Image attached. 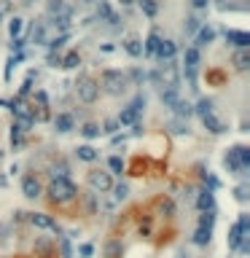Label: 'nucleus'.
I'll return each instance as SVG.
<instances>
[{
  "label": "nucleus",
  "instance_id": "nucleus-1",
  "mask_svg": "<svg viewBox=\"0 0 250 258\" xmlns=\"http://www.w3.org/2000/svg\"><path fill=\"white\" fill-rule=\"evenodd\" d=\"M97 86H100L102 91H108V94L118 97V94H124V91H127L129 81H127V76H124L121 70H116V67H108V70H102Z\"/></svg>",
  "mask_w": 250,
  "mask_h": 258
},
{
  "label": "nucleus",
  "instance_id": "nucleus-2",
  "mask_svg": "<svg viewBox=\"0 0 250 258\" xmlns=\"http://www.w3.org/2000/svg\"><path fill=\"white\" fill-rule=\"evenodd\" d=\"M49 197H51V202H56V204H67V202H73V199L78 197V188H76V183L73 180L59 177V180H51Z\"/></svg>",
  "mask_w": 250,
  "mask_h": 258
},
{
  "label": "nucleus",
  "instance_id": "nucleus-3",
  "mask_svg": "<svg viewBox=\"0 0 250 258\" xmlns=\"http://www.w3.org/2000/svg\"><path fill=\"white\" fill-rule=\"evenodd\" d=\"M226 167L234 172V175H245L248 167H250V148L234 145L229 153H226Z\"/></svg>",
  "mask_w": 250,
  "mask_h": 258
},
{
  "label": "nucleus",
  "instance_id": "nucleus-4",
  "mask_svg": "<svg viewBox=\"0 0 250 258\" xmlns=\"http://www.w3.org/2000/svg\"><path fill=\"white\" fill-rule=\"evenodd\" d=\"M143 111H145V97H143V94H138L127 108H124L121 113H118V118H116L118 127H132V124H138V121H140V116H143Z\"/></svg>",
  "mask_w": 250,
  "mask_h": 258
},
{
  "label": "nucleus",
  "instance_id": "nucleus-5",
  "mask_svg": "<svg viewBox=\"0 0 250 258\" xmlns=\"http://www.w3.org/2000/svg\"><path fill=\"white\" fill-rule=\"evenodd\" d=\"M76 97H78L81 102H86V105L97 102V97H100L97 81H94L92 76H78V81H76Z\"/></svg>",
  "mask_w": 250,
  "mask_h": 258
},
{
  "label": "nucleus",
  "instance_id": "nucleus-6",
  "mask_svg": "<svg viewBox=\"0 0 250 258\" xmlns=\"http://www.w3.org/2000/svg\"><path fill=\"white\" fill-rule=\"evenodd\" d=\"M86 183L94 188L97 194H108L113 188V177H111V172H105V170H92V172H86Z\"/></svg>",
  "mask_w": 250,
  "mask_h": 258
},
{
  "label": "nucleus",
  "instance_id": "nucleus-7",
  "mask_svg": "<svg viewBox=\"0 0 250 258\" xmlns=\"http://www.w3.org/2000/svg\"><path fill=\"white\" fill-rule=\"evenodd\" d=\"M27 221H30L32 226H38V229H49V231H54V234H59V231H62L59 223H56L51 215H46V213H30V215H27Z\"/></svg>",
  "mask_w": 250,
  "mask_h": 258
},
{
  "label": "nucleus",
  "instance_id": "nucleus-8",
  "mask_svg": "<svg viewBox=\"0 0 250 258\" xmlns=\"http://www.w3.org/2000/svg\"><path fill=\"white\" fill-rule=\"evenodd\" d=\"M175 54H178V43L175 41H159V49L153 54V59H159V65H162V62H172Z\"/></svg>",
  "mask_w": 250,
  "mask_h": 258
},
{
  "label": "nucleus",
  "instance_id": "nucleus-9",
  "mask_svg": "<svg viewBox=\"0 0 250 258\" xmlns=\"http://www.w3.org/2000/svg\"><path fill=\"white\" fill-rule=\"evenodd\" d=\"M22 194H25L27 199H38L43 194L41 180H38L35 175H25V177H22Z\"/></svg>",
  "mask_w": 250,
  "mask_h": 258
},
{
  "label": "nucleus",
  "instance_id": "nucleus-10",
  "mask_svg": "<svg viewBox=\"0 0 250 258\" xmlns=\"http://www.w3.org/2000/svg\"><path fill=\"white\" fill-rule=\"evenodd\" d=\"M54 129L59 132V135H67V132L76 129V118H73V113H56L54 116Z\"/></svg>",
  "mask_w": 250,
  "mask_h": 258
},
{
  "label": "nucleus",
  "instance_id": "nucleus-11",
  "mask_svg": "<svg viewBox=\"0 0 250 258\" xmlns=\"http://www.w3.org/2000/svg\"><path fill=\"white\" fill-rule=\"evenodd\" d=\"M226 43L237 46V49H248V46H250V35L245 30H226Z\"/></svg>",
  "mask_w": 250,
  "mask_h": 258
},
{
  "label": "nucleus",
  "instance_id": "nucleus-12",
  "mask_svg": "<svg viewBox=\"0 0 250 258\" xmlns=\"http://www.w3.org/2000/svg\"><path fill=\"white\" fill-rule=\"evenodd\" d=\"M213 41H215V30L210 25H202L199 32L194 35V49H202V46H207V43H213Z\"/></svg>",
  "mask_w": 250,
  "mask_h": 258
},
{
  "label": "nucleus",
  "instance_id": "nucleus-13",
  "mask_svg": "<svg viewBox=\"0 0 250 258\" xmlns=\"http://www.w3.org/2000/svg\"><path fill=\"white\" fill-rule=\"evenodd\" d=\"M231 65H234V70L245 73L248 67H250V51L248 49H237L234 57H231Z\"/></svg>",
  "mask_w": 250,
  "mask_h": 258
},
{
  "label": "nucleus",
  "instance_id": "nucleus-14",
  "mask_svg": "<svg viewBox=\"0 0 250 258\" xmlns=\"http://www.w3.org/2000/svg\"><path fill=\"white\" fill-rule=\"evenodd\" d=\"M169 111L175 113V118H183V121H189V116H194V105L191 102H186V100H178Z\"/></svg>",
  "mask_w": 250,
  "mask_h": 258
},
{
  "label": "nucleus",
  "instance_id": "nucleus-15",
  "mask_svg": "<svg viewBox=\"0 0 250 258\" xmlns=\"http://www.w3.org/2000/svg\"><path fill=\"white\" fill-rule=\"evenodd\" d=\"M49 14L51 16H73V8L65 3V0H49Z\"/></svg>",
  "mask_w": 250,
  "mask_h": 258
},
{
  "label": "nucleus",
  "instance_id": "nucleus-16",
  "mask_svg": "<svg viewBox=\"0 0 250 258\" xmlns=\"http://www.w3.org/2000/svg\"><path fill=\"white\" fill-rule=\"evenodd\" d=\"M196 207H199L202 213H215V197H213V191H202L199 197H196Z\"/></svg>",
  "mask_w": 250,
  "mask_h": 258
},
{
  "label": "nucleus",
  "instance_id": "nucleus-17",
  "mask_svg": "<svg viewBox=\"0 0 250 258\" xmlns=\"http://www.w3.org/2000/svg\"><path fill=\"white\" fill-rule=\"evenodd\" d=\"M76 156L81 159V162H97V159H100V151L86 143V145H78V148H76Z\"/></svg>",
  "mask_w": 250,
  "mask_h": 258
},
{
  "label": "nucleus",
  "instance_id": "nucleus-18",
  "mask_svg": "<svg viewBox=\"0 0 250 258\" xmlns=\"http://www.w3.org/2000/svg\"><path fill=\"white\" fill-rule=\"evenodd\" d=\"M124 51H127L129 57H143V41L135 35H129L127 41H124Z\"/></svg>",
  "mask_w": 250,
  "mask_h": 258
},
{
  "label": "nucleus",
  "instance_id": "nucleus-19",
  "mask_svg": "<svg viewBox=\"0 0 250 258\" xmlns=\"http://www.w3.org/2000/svg\"><path fill=\"white\" fill-rule=\"evenodd\" d=\"M202 124H204V129L213 132V135H221V132H226V124L221 121V118H215L213 113H210V116H204V118H202Z\"/></svg>",
  "mask_w": 250,
  "mask_h": 258
},
{
  "label": "nucleus",
  "instance_id": "nucleus-20",
  "mask_svg": "<svg viewBox=\"0 0 250 258\" xmlns=\"http://www.w3.org/2000/svg\"><path fill=\"white\" fill-rule=\"evenodd\" d=\"M156 210H159V215L172 218V215H175V202H172L169 197H159V199H156Z\"/></svg>",
  "mask_w": 250,
  "mask_h": 258
},
{
  "label": "nucleus",
  "instance_id": "nucleus-21",
  "mask_svg": "<svg viewBox=\"0 0 250 258\" xmlns=\"http://www.w3.org/2000/svg\"><path fill=\"white\" fill-rule=\"evenodd\" d=\"M199 62H202L199 49L189 46V49H186V54H183V65H186V67H191V70H196V65H199Z\"/></svg>",
  "mask_w": 250,
  "mask_h": 258
},
{
  "label": "nucleus",
  "instance_id": "nucleus-22",
  "mask_svg": "<svg viewBox=\"0 0 250 258\" xmlns=\"http://www.w3.org/2000/svg\"><path fill=\"white\" fill-rule=\"evenodd\" d=\"M30 41L35 43V46H41V43H46V25L43 22H35L32 25V32H30Z\"/></svg>",
  "mask_w": 250,
  "mask_h": 258
},
{
  "label": "nucleus",
  "instance_id": "nucleus-23",
  "mask_svg": "<svg viewBox=\"0 0 250 258\" xmlns=\"http://www.w3.org/2000/svg\"><path fill=\"white\" fill-rule=\"evenodd\" d=\"M159 41H162V38H159V32H156V30H153L151 35H148V38H145V41H143V54H148V57H153V54H156V49H159Z\"/></svg>",
  "mask_w": 250,
  "mask_h": 258
},
{
  "label": "nucleus",
  "instance_id": "nucleus-24",
  "mask_svg": "<svg viewBox=\"0 0 250 258\" xmlns=\"http://www.w3.org/2000/svg\"><path fill=\"white\" fill-rule=\"evenodd\" d=\"M78 65H81V54H78V51H67L59 62V67H65V70H73V67H78Z\"/></svg>",
  "mask_w": 250,
  "mask_h": 258
},
{
  "label": "nucleus",
  "instance_id": "nucleus-25",
  "mask_svg": "<svg viewBox=\"0 0 250 258\" xmlns=\"http://www.w3.org/2000/svg\"><path fill=\"white\" fill-rule=\"evenodd\" d=\"M121 256H124L121 239H111V242L105 245V258H121Z\"/></svg>",
  "mask_w": 250,
  "mask_h": 258
},
{
  "label": "nucleus",
  "instance_id": "nucleus-26",
  "mask_svg": "<svg viewBox=\"0 0 250 258\" xmlns=\"http://www.w3.org/2000/svg\"><path fill=\"white\" fill-rule=\"evenodd\" d=\"M159 97H162V102H164V108H172L175 102L180 100V94H178V89H162L159 91Z\"/></svg>",
  "mask_w": 250,
  "mask_h": 258
},
{
  "label": "nucleus",
  "instance_id": "nucleus-27",
  "mask_svg": "<svg viewBox=\"0 0 250 258\" xmlns=\"http://www.w3.org/2000/svg\"><path fill=\"white\" fill-rule=\"evenodd\" d=\"M210 239H213V231H207V229H196L194 237H191V242L199 245V248H204V245H210Z\"/></svg>",
  "mask_w": 250,
  "mask_h": 258
},
{
  "label": "nucleus",
  "instance_id": "nucleus-28",
  "mask_svg": "<svg viewBox=\"0 0 250 258\" xmlns=\"http://www.w3.org/2000/svg\"><path fill=\"white\" fill-rule=\"evenodd\" d=\"M22 30H25V19H22V16H14V19L8 22V35H11V41H14V38H19Z\"/></svg>",
  "mask_w": 250,
  "mask_h": 258
},
{
  "label": "nucleus",
  "instance_id": "nucleus-29",
  "mask_svg": "<svg viewBox=\"0 0 250 258\" xmlns=\"http://www.w3.org/2000/svg\"><path fill=\"white\" fill-rule=\"evenodd\" d=\"M199 27H202L199 16H189V19H186V25H183V32H186V35H196V32H199Z\"/></svg>",
  "mask_w": 250,
  "mask_h": 258
},
{
  "label": "nucleus",
  "instance_id": "nucleus-30",
  "mask_svg": "<svg viewBox=\"0 0 250 258\" xmlns=\"http://www.w3.org/2000/svg\"><path fill=\"white\" fill-rule=\"evenodd\" d=\"M167 127H169L172 135H189V121H183V118H172Z\"/></svg>",
  "mask_w": 250,
  "mask_h": 258
},
{
  "label": "nucleus",
  "instance_id": "nucleus-31",
  "mask_svg": "<svg viewBox=\"0 0 250 258\" xmlns=\"http://www.w3.org/2000/svg\"><path fill=\"white\" fill-rule=\"evenodd\" d=\"M140 3V8H143V14L148 16V19H153V16L159 14V3L156 0H138Z\"/></svg>",
  "mask_w": 250,
  "mask_h": 258
},
{
  "label": "nucleus",
  "instance_id": "nucleus-32",
  "mask_svg": "<svg viewBox=\"0 0 250 258\" xmlns=\"http://www.w3.org/2000/svg\"><path fill=\"white\" fill-rule=\"evenodd\" d=\"M194 113H199V116L204 118V116H210V113H213V100H210V97H204V100H199L194 105Z\"/></svg>",
  "mask_w": 250,
  "mask_h": 258
},
{
  "label": "nucleus",
  "instance_id": "nucleus-33",
  "mask_svg": "<svg viewBox=\"0 0 250 258\" xmlns=\"http://www.w3.org/2000/svg\"><path fill=\"white\" fill-rule=\"evenodd\" d=\"M81 135L86 137V140H94V137H100V124H94V121H86L81 127Z\"/></svg>",
  "mask_w": 250,
  "mask_h": 258
},
{
  "label": "nucleus",
  "instance_id": "nucleus-34",
  "mask_svg": "<svg viewBox=\"0 0 250 258\" xmlns=\"http://www.w3.org/2000/svg\"><path fill=\"white\" fill-rule=\"evenodd\" d=\"M124 76H127V81H132L135 86H143V81H145V76H148V73H145V70H138V67H132V70L124 73Z\"/></svg>",
  "mask_w": 250,
  "mask_h": 258
},
{
  "label": "nucleus",
  "instance_id": "nucleus-35",
  "mask_svg": "<svg viewBox=\"0 0 250 258\" xmlns=\"http://www.w3.org/2000/svg\"><path fill=\"white\" fill-rule=\"evenodd\" d=\"M108 167H111L113 175H121V172L127 170V164H124L121 156H111V159H108Z\"/></svg>",
  "mask_w": 250,
  "mask_h": 258
},
{
  "label": "nucleus",
  "instance_id": "nucleus-36",
  "mask_svg": "<svg viewBox=\"0 0 250 258\" xmlns=\"http://www.w3.org/2000/svg\"><path fill=\"white\" fill-rule=\"evenodd\" d=\"M70 19L73 16H54V27L62 32V35H67V30H70Z\"/></svg>",
  "mask_w": 250,
  "mask_h": 258
},
{
  "label": "nucleus",
  "instance_id": "nucleus-37",
  "mask_svg": "<svg viewBox=\"0 0 250 258\" xmlns=\"http://www.w3.org/2000/svg\"><path fill=\"white\" fill-rule=\"evenodd\" d=\"M215 226V213H202L199 215V229H207V231H213Z\"/></svg>",
  "mask_w": 250,
  "mask_h": 258
},
{
  "label": "nucleus",
  "instance_id": "nucleus-38",
  "mask_svg": "<svg viewBox=\"0 0 250 258\" xmlns=\"http://www.w3.org/2000/svg\"><path fill=\"white\" fill-rule=\"evenodd\" d=\"M111 191H113V197H116L118 202H124V199L129 197V186H127V183H118V186L111 188Z\"/></svg>",
  "mask_w": 250,
  "mask_h": 258
},
{
  "label": "nucleus",
  "instance_id": "nucleus-39",
  "mask_svg": "<svg viewBox=\"0 0 250 258\" xmlns=\"http://www.w3.org/2000/svg\"><path fill=\"white\" fill-rule=\"evenodd\" d=\"M65 43H67V35H56V38H51V41H49V54H56V51H59Z\"/></svg>",
  "mask_w": 250,
  "mask_h": 258
},
{
  "label": "nucleus",
  "instance_id": "nucleus-40",
  "mask_svg": "<svg viewBox=\"0 0 250 258\" xmlns=\"http://www.w3.org/2000/svg\"><path fill=\"white\" fill-rule=\"evenodd\" d=\"M59 177H67V164H54L51 167V180H59Z\"/></svg>",
  "mask_w": 250,
  "mask_h": 258
},
{
  "label": "nucleus",
  "instance_id": "nucleus-41",
  "mask_svg": "<svg viewBox=\"0 0 250 258\" xmlns=\"http://www.w3.org/2000/svg\"><path fill=\"white\" fill-rule=\"evenodd\" d=\"M118 129H121V127H118V121H116V118H105V124H102V129H100V132H108V135H116Z\"/></svg>",
  "mask_w": 250,
  "mask_h": 258
},
{
  "label": "nucleus",
  "instance_id": "nucleus-42",
  "mask_svg": "<svg viewBox=\"0 0 250 258\" xmlns=\"http://www.w3.org/2000/svg\"><path fill=\"white\" fill-rule=\"evenodd\" d=\"M22 135H25V132H22V129L14 124V127H11V145H14V148L22 145Z\"/></svg>",
  "mask_w": 250,
  "mask_h": 258
},
{
  "label": "nucleus",
  "instance_id": "nucleus-43",
  "mask_svg": "<svg viewBox=\"0 0 250 258\" xmlns=\"http://www.w3.org/2000/svg\"><path fill=\"white\" fill-rule=\"evenodd\" d=\"M138 231L143 234V237H151V231H153V223H151V218H143V221H140Z\"/></svg>",
  "mask_w": 250,
  "mask_h": 258
},
{
  "label": "nucleus",
  "instance_id": "nucleus-44",
  "mask_svg": "<svg viewBox=\"0 0 250 258\" xmlns=\"http://www.w3.org/2000/svg\"><path fill=\"white\" fill-rule=\"evenodd\" d=\"M11 8H14V5H11V0H0V22L11 14Z\"/></svg>",
  "mask_w": 250,
  "mask_h": 258
},
{
  "label": "nucleus",
  "instance_id": "nucleus-45",
  "mask_svg": "<svg viewBox=\"0 0 250 258\" xmlns=\"http://www.w3.org/2000/svg\"><path fill=\"white\" fill-rule=\"evenodd\" d=\"M234 197L240 199V202H245V199H248V186H245V183H242V186H237V188H234Z\"/></svg>",
  "mask_w": 250,
  "mask_h": 258
},
{
  "label": "nucleus",
  "instance_id": "nucleus-46",
  "mask_svg": "<svg viewBox=\"0 0 250 258\" xmlns=\"http://www.w3.org/2000/svg\"><path fill=\"white\" fill-rule=\"evenodd\" d=\"M191 5H194V11H204L210 5V0H191Z\"/></svg>",
  "mask_w": 250,
  "mask_h": 258
},
{
  "label": "nucleus",
  "instance_id": "nucleus-47",
  "mask_svg": "<svg viewBox=\"0 0 250 258\" xmlns=\"http://www.w3.org/2000/svg\"><path fill=\"white\" fill-rule=\"evenodd\" d=\"M78 253H81V258H89V256L94 253V248H92V245H81V250H78Z\"/></svg>",
  "mask_w": 250,
  "mask_h": 258
},
{
  "label": "nucleus",
  "instance_id": "nucleus-48",
  "mask_svg": "<svg viewBox=\"0 0 250 258\" xmlns=\"http://www.w3.org/2000/svg\"><path fill=\"white\" fill-rule=\"evenodd\" d=\"M62 258H70V245H67L65 237H62Z\"/></svg>",
  "mask_w": 250,
  "mask_h": 258
},
{
  "label": "nucleus",
  "instance_id": "nucleus-49",
  "mask_svg": "<svg viewBox=\"0 0 250 258\" xmlns=\"http://www.w3.org/2000/svg\"><path fill=\"white\" fill-rule=\"evenodd\" d=\"M59 62H62V57H59V54H49V65L59 67Z\"/></svg>",
  "mask_w": 250,
  "mask_h": 258
},
{
  "label": "nucleus",
  "instance_id": "nucleus-50",
  "mask_svg": "<svg viewBox=\"0 0 250 258\" xmlns=\"http://www.w3.org/2000/svg\"><path fill=\"white\" fill-rule=\"evenodd\" d=\"M204 180H207V183H210V188H218V180H215V177H213V175H204Z\"/></svg>",
  "mask_w": 250,
  "mask_h": 258
},
{
  "label": "nucleus",
  "instance_id": "nucleus-51",
  "mask_svg": "<svg viewBox=\"0 0 250 258\" xmlns=\"http://www.w3.org/2000/svg\"><path fill=\"white\" fill-rule=\"evenodd\" d=\"M118 3H121V5H132L135 0H118Z\"/></svg>",
  "mask_w": 250,
  "mask_h": 258
},
{
  "label": "nucleus",
  "instance_id": "nucleus-52",
  "mask_svg": "<svg viewBox=\"0 0 250 258\" xmlns=\"http://www.w3.org/2000/svg\"><path fill=\"white\" fill-rule=\"evenodd\" d=\"M83 3H100V0H83Z\"/></svg>",
  "mask_w": 250,
  "mask_h": 258
}]
</instances>
